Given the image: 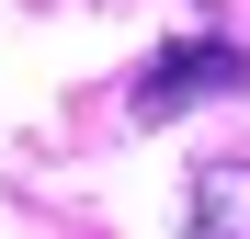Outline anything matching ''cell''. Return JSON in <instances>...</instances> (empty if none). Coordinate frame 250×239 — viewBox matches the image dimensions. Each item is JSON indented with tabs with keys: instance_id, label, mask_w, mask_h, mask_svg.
I'll return each instance as SVG.
<instances>
[{
	"instance_id": "obj_2",
	"label": "cell",
	"mask_w": 250,
	"mask_h": 239,
	"mask_svg": "<svg viewBox=\"0 0 250 239\" xmlns=\"http://www.w3.org/2000/svg\"><path fill=\"white\" fill-rule=\"evenodd\" d=\"M193 239H250V159L193 171Z\"/></svg>"
},
{
	"instance_id": "obj_1",
	"label": "cell",
	"mask_w": 250,
	"mask_h": 239,
	"mask_svg": "<svg viewBox=\"0 0 250 239\" xmlns=\"http://www.w3.org/2000/svg\"><path fill=\"white\" fill-rule=\"evenodd\" d=\"M228 91H250V57L228 46V34H171L148 68H137V126H171V114H193V103H228Z\"/></svg>"
}]
</instances>
